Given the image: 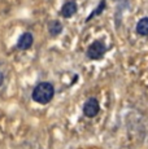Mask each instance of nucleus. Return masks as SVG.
I'll use <instances>...</instances> for the list:
<instances>
[{"mask_svg": "<svg viewBox=\"0 0 148 149\" xmlns=\"http://www.w3.org/2000/svg\"><path fill=\"white\" fill-rule=\"evenodd\" d=\"M55 86L50 82H40L34 87L33 92H31V99L33 101L38 102L40 105H47L55 97Z\"/></svg>", "mask_w": 148, "mask_h": 149, "instance_id": "f257e3e1", "label": "nucleus"}, {"mask_svg": "<svg viewBox=\"0 0 148 149\" xmlns=\"http://www.w3.org/2000/svg\"><path fill=\"white\" fill-rule=\"evenodd\" d=\"M108 48L105 45V43L103 39H98V40L92 42L91 44L87 47L86 51V57L89 60H92V61H99L104 57V54L107 53Z\"/></svg>", "mask_w": 148, "mask_h": 149, "instance_id": "f03ea898", "label": "nucleus"}, {"mask_svg": "<svg viewBox=\"0 0 148 149\" xmlns=\"http://www.w3.org/2000/svg\"><path fill=\"white\" fill-rule=\"evenodd\" d=\"M82 111L86 118H95L99 113H100V104L96 97H89L84 101L83 107H82Z\"/></svg>", "mask_w": 148, "mask_h": 149, "instance_id": "7ed1b4c3", "label": "nucleus"}, {"mask_svg": "<svg viewBox=\"0 0 148 149\" xmlns=\"http://www.w3.org/2000/svg\"><path fill=\"white\" fill-rule=\"evenodd\" d=\"M34 44V36L31 33H24L17 42V48L21 51H27Z\"/></svg>", "mask_w": 148, "mask_h": 149, "instance_id": "20e7f679", "label": "nucleus"}, {"mask_svg": "<svg viewBox=\"0 0 148 149\" xmlns=\"http://www.w3.org/2000/svg\"><path fill=\"white\" fill-rule=\"evenodd\" d=\"M77 9H78L77 3L74 1V0H69V1H66L64 5H62L61 16L64 17V18H70V17H73L74 14L77 13Z\"/></svg>", "mask_w": 148, "mask_h": 149, "instance_id": "39448f33", "label": "nucleus"}, {"mask_svg": "<svg viewBox=\"0 0 148 149\" xmlns=\"http://www.w3.org/2000/svg\"><path fill=\"white\" fill-rule=\"evenodd\" d=\"M62 29H64V26H62V24L59 21V19H53V21H51L50 24H48V33H50L51 36H59L60 34L62 33Z\"/></svg>", "mask_w": 148, "mask_h": 149, "instance_id": "423d86ee", "label": "nucleus"}, {"mask_svg": "<svg viewBox=\"0 0 148 149\" xmlns=\"http://www.w3.org/2000/svg\"><path fill=\"white\" fill-rule=\"evenodd\" d=\"M136 34L140 36H148V17H143L136 24Z\"/></svg>", "mask_w": 148, "mask_h": 149, "instance_id": "0eeeda50", "label": "nucleus"}, {"mask_svg": "<svg viewBox=\"0 0 148 149\" xmlns=\"http://www.w3.org/2000/svg\"><path fill=\"white\" fill-rule=\"evenodd\" d=\"M107 8V1L105 0H101L100 3H99V5L96 7V9H94V12L90 14L89 17L86 18V22H89V21H91V19L94 18V17H96V16H100L101 13L104 12V9Z\"/></svg>", "mask_w": 148, "mask_h": 149, "instance_id": "6e6552de", "label": "nucleus"}, {"mask_svg": "<svg viewBox=\"0 0 148 149\" xmlns=\"http://www.w3.org/2000/svg\"><path fill=\"white\" fill-rule=\"evenodd\" d=\"M3 83H4V74L0 71V87L3 86Z\"/></svg>", "mask_w": 148, "mask_h": 149, "instance_id": "1a4fd4ad", "label": "nucleus"}]
</instances>
